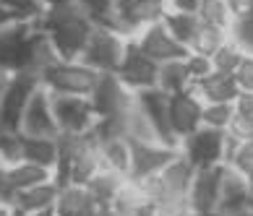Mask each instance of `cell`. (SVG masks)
<instances>
[{
    "instance_id": "8d00e7d4",
    "label": "cell",
    "mask_w": 253,
    "mask_h": 216,
    "mask_svg": "<svg viewBox=\"0 0 253 216\" xmlns=\"http://www.w3.org/2000/svg\"><path fill=\"white\" fill-rule=\"evenodd\" d=\"M0 216H16V214H13V209L8 203H0Z\"/></svg>"
},
{
    "instance_id": "9a60e30c",
    "label": "cell",
    "mask_w": 253,
    "mask_h": 216,
    "mask_svg": "<svg viewBox=\"0 0 253 216\" xmlns=\"http://www.w3.org/2000/svg\"><path fill=\"white\" fill-rule=\"evenodd\" d=\"M222 177H224V164L206 167V170L193 172V180H191V187H188V209H191V214L217 211Z\"/></svg>"
},
{
    "instance_id": "ffe728a7",
    "label": "cell",
    "mask_w": 253,
    "mask_h": 216,
    "mask_svg": "<svg viewBox=\"0 0 253 216\" xmlns=\"http://www.w3.org/2000/svg\"><path fill=\"white\" fill-rule=\"evenodd\" d=\"M58 190L60 185L55 180H47V182H40L34 187H26L13 198L11 209L21 211V214H40V211H50L55 206V198H58Z\"/></svg>"
},
{
    "instance_id": "44dd1931",
    "label": "cell",
    "mask_w": 253,
    "mask_h": 216,
    "mask_svg": "<svg viewBox=\"0 0 253 216\" xmlns=\"http://www.w3.org/2000/svg\"><path fill=\"white\" fill-rule=\"evenodd\" d=\"M18 144H21V162H32L55 172V167H58V138L18 133Z\"/></svg>"
},
{
    "instance_id": "5bb4252c",
    "label": "cell",
    "mask_w": 253,
    "mask_h": 216,
    "mask_svg": "<svg viewBox=\"0 0 253 216\" xmlns=\"http://www.w3.org/2000/svg\"><path fill=\"white\" fill-rule=\"evenodd\" d=\"M24 136H40V138H58L60 130L55 123V112H52V94L47 89H37L34 97L29 99L21 120V130Z\"/></svg>"
},
{
    "instance_id": "7a4b0ae2",
    "label": "cell",
    "mask_w": 253,
    "mask_h": 216,
    "mask_svg": "<svg viewBox=\"0 0 253 216\" xmlns=\"http://www.w3.org/2000/svg\"><path fill=\"white\" fill-rule=\"evenodd\" d=\"M37 26L47 36L50 47L60 60H79L97 24L79 3H68L58 8H47L37 21Z\"/></svg>"
},
{
    "instance_id": "4fadbf2b",
    "label": "cell",
    "mask_w": 253,
    "mask_h": 216,
    "mask_svg": "<svg viewBox=\"0 0 253 216\" xmlns=\"http://www.w3.org/2000/svg\"><path fill=\"white\" fill-rule=\"evenodd\" d=\"M133 99H136V107L144 112V117L157 130L159 141H162L165 146L177 148V141L170 130V115H167V109H170V94H165L162 89L154 86V89L133 91Z\"/></svg>"
},
{
    "instance_id": "d6a6232c",
    "label": "cell",
    "mask_w": 253,
    "mask_h": 216,
    "mask_svg": "<svg viewBox=\"0 0 253 216\" xmlns=\"http://www.w3.org/2000/svg\"><path fill=\"white\" fill-rule=\"evenodd\" d=\"M232 78H235L240 94H253V50H246L240 65L232 73Z\"/></svg>"
},
{
    "instance_id": "74e56055",
    "label": "cell",
    "mask_w": 253,
    "mask_h": 216,
    "mask_svg": "<svg viewBox=\"0 0 253 216\" xmlns=\"http://www.w3.org/2000/svg\"><path fill=\"white\" fill-rule=\"evenodd\" d=\"M188 216H222V214H217V211H206V214H188Z\"/></svg>"
},
{
    "instance_id": "f1b7e54d",
    "label": "cell",
    "mask_w": 253,
    "mask_h": 216,
    "mask_svg": "<svg viewBox=\"0 0 253 216\" xmlns=\"http://www.w3.org/2000/svg\"><path fill=\"white\" fill-rule=\"evenodd\" d=\"M246 50H248V47L243 44L238 36H232V39L224 42L219 47V52L211 58V68L217 73H227V76H232L235 68L240 65V60H243V55H246Z\"/></svg>"
},
{
    "instance_id": "484cf974",
    "label": "cell",
    "mask_w": 253,
    "mask_h": 216,
    "mask_svg": "<svg viewBox=\"0 0 253 216\" xmlns=\"http://www.w3.org/2000/svg\"><path fill=\"white\" fill-rule=\"evenodd\" d=\"M157 89H162L165 94H177V91L191 89V76H188V68H185V58L159 65Z\"/></svg>"
},
{
    "instance_id": "836d02e7",
    "label": "cell",
    "mask_w": 253,
    "mask_h": 216,
    "mask_svg": "<svg viewBox=\"0 0 253 216\" xmlns=\"http://www.w3.org/2000/svg\"><path fill=\"white\" fill-rule=\"evenodd\" d=\"M185 68H188V76H191V86H193L196 81L206 78V76L214 71L209 58H204V55H193V52L185 55Z\"/></svg>"
},
{
    "instance_id": "7c38bea8",
    "label": "cell",
    "mask_w": 253,
    "mask_h": 216,
    "mask_svg": "<svg viewBox=\"0 0 253 216\" xmlns=\"http://www.w3.org/2000/svg\"><path fill=\"white\" fill-rule=\"evenodd\" d=\"M130 39L138 44V50H141L144 55H149V58H152L154 63H159V65L170 63V60H183L185 55H188V50L170 36V32L165 29L162 21H154V24L144 26V29L136 32Z\"/></svg>"
},
{
    "instance_id": "e0dca14e",
    "label": "cell",
    "mask_w": 253,
    "mask_h": 216,
    "mask_svg": "<svg viewBox=\"0 0 253 216\" xmlns=\"http://www.w3.org/2000/svg\"><path fill=\"white\" fill-rule=\"evenodd\" d=\"M99 203L97 198L89 193L86 185H63L58 190V198H55L52 214L55 216H97Z\"/></svg>"
},
{
    "instance_id": "9c48e42d",
    "label": "cell",
    "mask_w": 253,
    "mask_h": 216,
    "mask_svg": "<svg viewBox=\"0 0 253 216\" xmlns=\"http://www.w3.org/2000/svg\"><path fill=\"white\" fill-rule=\"evenodd\" d=\"M217 214L222 216H251L253 214V182L248 175H243L235 167L224 164L222 190Z\"/></svg>"
},
{
    "instance_id": "8992f818",
    "label": "cell",
    "mask_w": 253,
    "mask_h": 216,
    "mask_svg": "<svg viewBox=\"0 0 253 216\" xmlns=\"http://www.w3.org/2000/svg\"><path fill=\"white\" fill-rule=\"evenodd\" d=\"M227 130H214L201 125L193 130L191 136H185L177 144V151L185 162H191L196 170H206V167H219L227 159Z\"/></svg>"
},
{
    "instance_id": "d4e9b609",
    "label": "cell",
    "mask_w": 253,
    "mask_h": 216,
    "mask_svg": "<svg viewBox=\"0 0 253 216\" xmlns=\"http://www.w3.org/2000/svg\"><path fill=\"white\" fill-rule=\"evenodd\" d=\"M199 21L209 24V26H217V29L227 32L232 36H238V29H240V21H238V16L232 13L227 0H206L201 13H199Z\"/></svg>"
},
{
    "instance_id": "4316f807",
    "label": "cell",
    "mask_w": 253,
    "mask_h": 216,
    "mask_svg": "<svg viewBox=\"0 0 253 216\" xmlns=\"http://www.w3.org/2000/svg\"><path fill=\"white\" fill-rule=\"evenodd\" d=\"M159 21L165 24V29L170 32V36L175 42H180L185 50H188V44L193 42L196 32H199V16H188V13H175V11H165Z\"/></svg>"
},
{
    "instance_id": "603a6c76",
    "label": "cell",
    "mask_w": 253,
    "mask_h": 216,
    "mask_svg": "<svg viewBox=\"0 0 253 216\" xmlns=\"http://www.w3.org/2000/svg\"><path fill=\"white\" fill-rule=\"evenodd\" d=\"M97 144H99V154H102L105 167H112V170L123 172L128 177V172H130V144H128V138L126 136H102V138H97Z\"/></svg>"
},
{
    "instance_id": "d590c367",
    "label": "cell",
    "mask_w": 253,
    "mask_h": 216,
    "mask_svg": "<svg viewBox=\"0 0 253 216\" xmlns=\"http://www.w3.org/2000/svg\"><path fill=\"white\" fill-rule=\"evenodd\" d=\"M11 24H16V18H13L11 13H8L3 5H0V32H3L5 26H11Z\"/></svg>"
},
{
    "instance_id": "cb8c5ba5",
    "label": "cell",
    "mask_w": 253,
    "mask_h": 216,
    "mask_svg": "<svg viewBox=\"0 0 253 216\" xmlns=\"http://www.w3.org/2000/svg\"><path fill=\"white\" fill-rule=\"evenodd\" d=\"M126 180L128 177L123 172L112 170V167H102V170L94 172V177L86 182V187H89V193L97 198L99 206H110L112 201H115V195H118L120 187H123Z\"/></svg>"
},
{
    "instance_id": "6da1fadb",
    "label": "cell",
    "mask_w": 253,
    "mask_h": 216,
    "mask_svg": "<svg viewBox=\"0 0 253 216\" xmlns=\"http://www.w3.org/2000/svg\"><path fill=\"white\" fill-rule=\"evenodd\" d=\"M58 55L37 24L16 21L0 32V71L3 73H37L47 68Z\"/></svg>"
},
{
    "instance_id": "f546056e",
    "label": "cell",
    "mask_w": 253,
    "mask_h": 216,
    "mask_svg": "<svg viewBox=\"0 0 253 216\" xmlns=\"http://www.w3.org/2000/svg\"><path fill=\"white\" fill-rule=\"evenodd\" d=\"M115 211H138V209H149V198L144 195V190L138 187V182H133V180H126L123 182V187L118 190V195H115V201L110 203Z\"/></svg>"
},
{
    "instance_id": "277c9868",
    "label": "cell",
    "mask_w": 253,
    "mask_h": 216,
    "mask_svg": "<svg viewBox=\"0 0 253 216\" xmlns=\"http://www.w3.org/2000/svg\"><path fill=\"white\" fill-rule=\"evenodd\" d=\"M40 89L37 73H8L0 89V133H18L29 99Z\"/></svg>"
},
{
    "instance_id": "1f68e13d",
    "label": "cell",
    "mask_w": 253,
    "mask_h": 216,
    "mask_svg": "<svg viewBox=\"0 0 253 216\" xmlns=\"http://www.w3.org/2000/svg\"><path fill=\"white\" fill-rule=\"evenodd\" d=\"M0 5H3L16 21H24V24H37L42 18V13L47 11L40 0H0Z\"/></svg>"
},
{
    "instance_id": "e575fe53",
    "label": "cell",
    "mask_w": 253,
    "mask_h": 216,
    "mask_svg": "<svg viewBox=\"0 0 253 216\" xmlns=\"http://www.w3.org/2000/svg\"><path fill=\"white\" fill-rule=\"evenodd\" d=\"M206 0H167L165 11H175V13H188V16H199Z\"/></svg>"
},
{
    "instance_id": "83f0119b",
    "label": "cell",
    "mask_w": 253,
    "mask_h": 216,
    "mask_svg": "<svg viewBox=\"0 0 253 216\" xmlns=\"http://www.w3.org/2000/svg\"><path fill=\"white\" fill-rule=\"evenodd\" d=\"M232 39V34L217 29V26H209V24H199V32H196L193 42L188 44V52L193 55H204V58H214V55L219 52V47Z\"/></svg>"
},
{
    "instance_id": "f35d334b",
    "label": "cell",
    "mask_w": 253,
    "mask_h": 216,
    "mask_svg": "<svg viewBox=\"0 0 253 216\" xmlns=\"http://www.w3.org/2000/svg\"><path fill=\"white\" fill-rule=\"evenodd\" d=\"M5 76H8V73H3V71H0V89H3V83H5Z\"/></svg>"
},
{
    "instance_id": "3957f363",
    "label": "cell",
    "mask_w": 253,
    "mask_h": 216,
    "mask_svg": "<svg viewBox=\"0 0 253 216\" xmlns=\"http://www.w3.org/2000/svg\"><path fill=\"white\" fill-rule=\"evenodd\" d=\"M99 81V73L81 60H52L40 71V86L52 97H91Z\"/></svg>"
},
{
    "instance_id": "8fae6325",
    "label": "cell",
    "mask_w": 253,
    "mask_h": 216,
    "mask_svg": "<svg viewBox=\"0 0 253 216\" xmlns=\"http://www.w3.org/2000/svg\"><path fill=\"white\" fill-rule=\"evenodd\" d=\"M170 130L175 141L180 144L185 136H191L193 130H199L204 125V102L201 97L191 89L185 91H177V94H170Z\"/></svg>"
},
{
    "instance_id": "ba28073f",
    "label": "cell",
    "mask_w": 253,
    "mask_h": 216,
    "mask_svg": "<svg viewBox=\"0 0 253 216\" xmlns=\"http://www.w3.org/2000/svg\"><path fill=\"white\" fill-rule=\"evenodd\" d=\"M165 13V0H115L110 26L126 36H133L144 26L159 21Z\"/></svg>"
},
{
    "instance_id": "52a82bcc",
    "label": "cell",
    "mask_w": 253,
    "mask_h": 216,
    "mask_svg": "<svg viewBox=\"0 0 253 216\" xmlns=\"http://www.w3.org/2000/svg\"><path fill=\"white\" fill-rule=\"evenodd\" d=\"M52 112L60 136H89L99 120L89 97H52Z\"/></svg>"
},
{
    "instance_id": "ab89813d",
    "label": "cell",
    "mask_w": 253,
    "mask_h": 216,
    "mask_svg": "<svg viewBox=\"0 0 253 216\" xmlns=\"http://www.w3.org/2000/svg\"><path fill=\"white\" fill-rule=\"evenodd\" d=\"M251 216H253V214H251Z\"/></svg>"
},
{
    "instance_id": "d6986e66",
    "label": "cell",
    "mask_w": 253,
    "mask_h": 216,
    "mask_svg": "<svg viewBox=\"0 0 253 216\" xmlns=\"http://www.w3.org/2000/svg\"><path fill=\"white\" fill-rule=\"evenodd\" d=\"M3 177H5V187H8V195H11V203H13V198L21 190H26V187H34L40 182L52 180V172L40 167V164H32V162H16V164H3Z\"/></svg>"
},
{
    "instance_id": "5b68a950",
    "label": "cell",
    "mask_w": 253,
    "mask_h": 216,
    "mask_svg": "<svg viewBox=\"0 0 253 216\" xmlns=\"http://www.w3.org/2000/svg\"><path fill=\"white\" fill-rule=\"evenodd\" d=\"M128 39L130 36H126L123 32L112 29V26H99L97 24L79 60L84 65H89V68H94L99 76H105V73H118L120 60H123L126 47H128Z\"/></svg>"
},
{
    "instance_id": "ac0fdd59",
    "label": "cell",
    "mask_w": 253,
    "mask_h": 216,
    "mask_svg": "<svg viewBox=\"0 0 253 216\" xmlns=\"http://www.w3.org/2000/svg\"><path fill=\"white\" fill-rule=\"evenodd\" d=\"M193 172L196 167L191 162H185L177 151V156L172 159L170 164L159 172V182H162V198H185L188 201V187H191V180H193Z\"/></svg>"
},
{
    "instance_id": "4dcf8cb0",
    "label": "cell",
    "mask_w": 253,
    "mask_h": 216,
    "mask_svg": "<svg viewBox=\"0 0 253 216\" xmlns=\"http://www.w3.org/2000/svg\"><path fill=\"white\" fill-rule=\"evenodd\" d=\"M232 117H235V107L232 102H209L204 105V125L214 130H230Z\"/></svg>"
},
{
    "instance_id": "30bf717a",
    "label": "cell",
    "mask_w": 253,
    "mask_h": 216,
    "mask_svg": "<svg viewBox=\"0 0 253 216\" xmlns=\"http://www.w3.org/2000/svg\"><path fill=\"white\" fill-rule=\"evenodd\" d=\"M157 73H159V63H154L149 55H144L133 39H128L126 55H123V60H120L118 73H115L120 78V83L130 91L154 89L157 86Z\"/></svg>"
},
{
    "instance_id": "7402d4cb",
    "label": "cell",
    "mask_w": 253,
    "mask_h": 216,
    "mask_svg": "<svg viewBox=\"0 0 253 216\" xmlns=\"http://www.w3.org/2000/svg\"><path fill=\"white\" fill-rule=\"evenodd\" d=\"M193 91L201 97L204 105H209V102H235L240 94L235 78L227 76V73H217V71H211L206 78L196 81Z\"/></svg>"
},
{
    "instance_id": "2e32d148",
    "label": "cell",
    "mask_w": 253,
    "mask_h": 216,
    "mask_svg": "<svg viewBox=\"0 0 253 216\" xmlns=\"http://www.w3.org/2000/svg\"><path fill=\"white\" fill-rule=\"evenodd\" d=\"M130 144V172L128 180H141V177L162 172L167 164L177 156V148L165 144Z\"/></svg>"
}]
</instances>
